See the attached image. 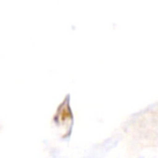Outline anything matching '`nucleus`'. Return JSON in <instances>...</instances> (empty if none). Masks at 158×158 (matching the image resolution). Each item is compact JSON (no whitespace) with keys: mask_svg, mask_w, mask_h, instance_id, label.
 <instances>
[]
</instances>
